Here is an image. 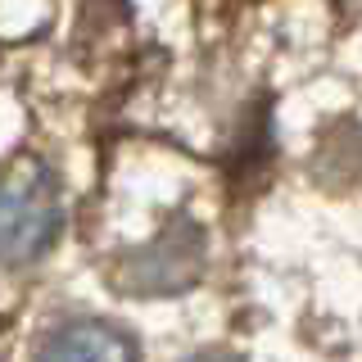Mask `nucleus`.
Here are the masks:
<instances>
[{"label": "nucleus", "mask_w": 362, "mask_h": 362, "mask_svg": "<svg viewBox=\"0 0 362 362\" xmlns=\"http://www.w3.org/2000/svg\"><path fill=\"white\" fill-rule=\"evenodd\" d=\"M199 272H204V231L181 218L158 240L127 254L118 281L132 294H173V290H186Z\"/></svg>", "instance_id": "nucleus-2"}, {"label": "nucleus", "mask_w": 362, "mask_h": 362, "mask_svg": "<svg viewBox=\"0 0 362 362\" xmlns=\"http://www.w3.org/2000/svg\"><path fill=\"white\" fill-rule=\"evenodd\" d=\"M37 362H136V344L109 322H68L45 335Z\"/></svg>", "instance_id": "nucleus-3"}, {"label": "nucleus", "mask_w": 362, "mask_h": 362, "mask_svg": "<svg viewBox=\"0 0 362 362\" xmlns=\"http://www.w3.org/2000/svg\"><path fill=\"white\" fill-rule=\"evenodd\" d=\"M64 226V204L54 190L50 173L41 168H18L0 177V263L23 267L59 240Z\"/></svg>", "instance_id": "nucleus-1"}, {"label": "nucleus", "mask_w": 362, "mask_h": 362, "mask_svg": "<svg viewBox=\"0 0 362 362\" xmlns=\"http://www.w3.org/2000/svg\"><path fill=\"white\" fill-rule=\"evenodd\" d=\"M186 362H240V358H231V354H195V358H186Z\"/></svg>", "instance_id": "nucleus-4"}]
</instances>
